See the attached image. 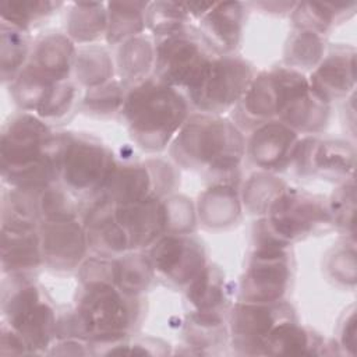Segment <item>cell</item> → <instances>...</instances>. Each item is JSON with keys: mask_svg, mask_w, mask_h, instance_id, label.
Masks as SVG:
<instances>
[{"mask_svg": "<svg viewBox=\"0 0 357 357\" xmlns=\"http://www.w3.org/2000/svg\"><path fill=\"white\" fill-rule=\"evenodd\" d=\"M113 169V158L102 144L86 137L60 135L59 176L68 188L103 191Z\"/></svg>", "mask_w": 357, "mask_h": 357, "instance_id": "cell-6", "label": "cell"}, {"mask_svg": "<svg viewBox=\"0 0 357 357\" xmlns=\"http://www.w3.org/2000/svg\"><path fill=\"white\" fill-rule=\"evenodd\" d=\"M206 40L185 26L169 33L155 50L156 79L188 92L199 82L208 66L213 60Z\"/></svg>", "mask_w": 357, "mask_h": 357, "instance_id": "cell-5", "label": "cell"}, {"mask_svg": "<svg viewBox=\"0 0 357 357\" xmlns=\"http://www.w3.org/2000/svg\"><path fill=\"white\" fill-rule=\"evenodd\" d=\"M123 112L132 138L145 149L159 151L184 124L188 105L176 88L155 78L131 89Z\"/></svg>", "mask_w": 357, "mask_h": 357, "instance_id": "cell-2", "label": "cell"}, {"mask_svg": "<svg viewBox=\"0 0 357 357\" xmlns=\"http://www.w3.org/2000/svg\"><path fill=\"white\" fill-rule=\"evenodd\" d=\"M28 54V40L22 29L7 26L3 22L1 26V66L3 77L6 79L7 73L14 75L18 71L24 59Z\"/></svg>", "mask_w": 357, "mask_h": 357, "instance_id": "cell-23", "label": "cell"}, {"mask_svg": "<svg viewBox=\"0 0 357 357\" xmlns=\"http://www.w3.org/2000/svg\"><path fill=\"white\" fill-rule=\"evenodd\" d=\"M31 66L52 81H64L73 60V45L61 35L43 38L33 54Z\"/></svg>", "mask_w": 357, "mask_h": 357, "instance_id": "cell-19", "label": "cell"}, {"mask_svg": "<svg viewBox=\"0 0 357 357\" xmlns=\"http://www.w3.org/2000/svg\"><path fill=\"white\" fill-rule=\"evenodd\" d=\"M294 40L301 46H291V53L287 56L290 57V61L297 66L314 64L321 54V40L317 32L304 29Z\"/></svg>", "mask_w": 357, "mask_h": 357, "instance_id": "cell-28", "label": "cell"}, {"mask_svg": "<svg viewBox=\"0 0 357 357\" xmlns=\"http://www.w3.org/2000/svg\"><path fill=\"white\" fill-rule=\"evenodd\" d=\"M149 259L160 278L177 286L190 284L206 266L201 244L181 233L160 238Z\"/></svg>", "mask_w": 357, "mask_h": 357, "instance_id": "cell-9", "label": "cell"}, {"mask_svg": "<svg viewBox=\"0 0 357 357\" xmlns=\"http://www.w3.org/2000/svg\"><path fill=\"white\" fill-rule=\"evenodd\" d=\"M151 259L144 258H127L126 261L116 264V283L124 291L135 294L141 289L146 287L152 275Z\"/></svg>", "mask_w": 357, "mask_h": 357, "instance_id": "cell-25", "label": "cell"}, {"mask_svg": "<svg viewBox=\"0 0 357 357\" xmlns=\"http://www.w3.org/2000/svg\"><path fill=\"white\" fill-rule=\"evenodd\" d=\"M284 304L248 303L237 305L233 312L231 331L234 343L245 353H262V346L271 331L280 322L290 319Z\"/></svg>", "mask_w": 357, "mask_h": 357, "instance_id": "cell-11", "label": "cell"}, {"mask_svg": "<svg viewBox=\"0 0 357 357\" xmlns=\"http://www.w3.org/2000/svg\"><path fill=\"white\" fill-rule=\"evenodd\" d=\"M132 297L114 279H88L78 305L75 326L78 335L95 342H116L121 339L135 317Z\"/></svg>", "mask_w": 357, "mask_h": 357, "instance_id": "cell-4", "label": "cell"}, {"mask_svg": "<svg viewBox=\"0 0 357 357\" xmlns=\"http://www.w3.org/2000/svg\"><path fill=\"white\" fill-rule=\"evenodd\" d=\"M134 57L120 50L119 63L121 75L127 81L141 79L142 75H146V71L151 68V63H155L151 43L144 38H134L127 40L123 45Z\"/></svg>", "mask_w": 357, "mask_h": 357, "instance_id": "cell-22", "label": "cell"}, {"mask_svg": "<svg viewBox=\"0 0 357 357\" xmlns=\"http://www.w3.org/2000/svg\"><path fill=\"white\" fill-rule=\"evenodd\" d=\"M289 279V261L283 247L264 245L251 258L241 293L248 303L279 301Z\"/></svg>", "mask_w": 357, "mask_h": 357, "instance_id": "cell-10", "label": "cell"}, {"mask_svg": "<svg viewBox=\"0 0 357 357\" xmlns=\"http://www.w3.org/2000/svg\"><path fill=\"white\" fill-rule=\"evenodd\" d=\"M100 4H77L74 20L70 22L71 32L79 40H89L98 36L106 25V15Z\"/></svg>", "mask_w": 357, "mask_h": 357, "instance_id": "cell-26", "label": "cell"}, {"mask_svg": "<svg viewBox=\"0 0 357 357\" xmlns=\"http://www.w3.org/2000/svg\"><path fill=\"white\" fill-rule=\"evenodd\" d=\"M354 85V53L336 52L312 75V88L325 99L347 93Z\"/></svg>", "mask_w": 357, "mask_h": 357, "instance_id": "cell-18", "label": "cell"}, {"mask_svg": "<svg viewBox=\"0 0 357 357\" xmlns=\"http://www.w3.org/2000/svg\"><path fill=\"white\" fill-rule=\"evenodd\" d=\"M40 248L53 266L70 269L84 254L85 236L71 219L47 220L42 226Z\"/></svg>", "mask_w": 357, "mask_h": 357, "instance_id": "cell-14", "label": "cell"}, {"mask_svg": "<svg viewBox=\"0 0 357 357\" xmlns=\"http://www.w3.org/2000/svg\"><path fill=\"white\" fill-rule=\"evenodd\" d=\"M60 137L31 114L13 121L1 135L3 176L18 188L49 185L59 176Z\"/></svg>", "mask_w": 357, "mask_h": 357, "instance_id": "cell-1", "label": "cell"}, {"mask_svg": "<svg viewBox=\"0 0 357 357\" xmlns=\"http://www.w3.org/2000/svg\"><path fill=\"white\" fill-rule=\"evenodd\" d=\"M75 98V88L66 79L59 81L47 88L36 110L45 119H59L71 110Z\"/></svg>", "mask_w": 357, "mask_h": 357, "instance_id": "cell-24", "label": "cell"}, {"mask_svg": "<svg viewBox=\"0 0 357 357\" xmlns=\"http://www.w3.org/2000/svg\"><path fill=\"white\" fill-rule=\"evenodd\" d=\"M110 22L107 38L110 42H117L121 38L138 33L144 26L142 3H112Z\"/></svg>", "mask_w": 357, "mask_h": 357, "instance_id": "cell-21", "label": "cell"}, {"mask_svg": "<svg viewBox=\"0 0 357 357\" xmlns=\"http://www.w3.org/2000/svg\"><path fill=\"white\" fill-rule=\"evenodd\" d=\"M3 310L8 318L10 328L32 351L46 347L56 333L53 310L42 300L38 289L31 284L20 286L17 291L10 294L4 300Z\"/></svg>", "mask_w": 357, "mask_h": 357, "instance_id": "cell-8", "label": "cell"}, {"mask_svg": "<svg viewBox=\"0 0 357 357\" xmlns=\"http://www.w3.org/2000/svg\"><path fill=\"white\" fill-rule=\"evenodd\" d=\"M241 24L243 10L240 3H213L202 18V38L215 50L229 52L238 42Z\"/></svg>", "mask_w": 357, "mask_h": 357, "instance_id": "cell-16", "label": "cell"}, {"mask_svg": "<svg viewBox=\"0 0 357 357\" xmlns=\"http://www.w3.org/2000/svg\"><path fill=\"white\" fill-rule=\"evenodd\" d=\"M297 135L283 123H266L251 138V159L264 169H279L296 156Z\"/></svg>", "mask_w": 357, "mask_h": 357, "instance_id": "cell-15", "label": "cell"}, {"mask_svg": "<svg viewBox=\"0 0 357 357\" xmlns=\"http://www.w3.org/2000/svg\"><path fill=\"white\" fill-rule=\"evenodd\" d=\"M188 298L201 312H216L225 303L223 278L216 268L205 266L188 284Z\"/></svg>", "mask_w": 357, "mask_h": 357, "instance_id": "cell-20", "label": "cell"}, {"mask_svg": "<svg viewBox=\"0 0 357 357\" xmlns=\"http://www.w3.org/2000/svg\"><path fill=\"white\" fill-rule=\"evenodd\" d=\"M53 3L42 1H3V20L10 21L11 26L24 29L28 24L50 11Z\"/></svg>", "mask_w": 357, "mask_h": 357, "instance_id": "cell-27", "label": "cell"}, {"mask_svg": "<svg viewBox=\"0 0 357 357\" xmlns=\"http://www.w3.org/2000/svg\"><path fill=\"white\" fill-rule=\"evenodd\" d=\"M252 79V70L244 60L215 57L199 82L188 92L190 99L204 112L220 113L241 100Z\"/></svg>", "mask_w": 357, "mask_h": 357, "instance_id": "cell-7", "label": "cell"}, {"mask_svg": "<svg viewBox=\"0 0 357 357\" xmlns=\"http://www.w3.org/2000/svg\"><path fill=\"white\" fill-rule=\"evenodd\" d=\"M3 268L24 272L38 266L42 258L39 237L32 227L3 225Z\"/></svg>", "mask_w": 357, "mask_h": 357, "instance_id": "cell-17", "label": "cell"}, {"mask_svg": "<svg viewBox=\"0 0 357 357\" xmlns=\"http://www.w3.org/2000/svg\"><path fill=\"white\" fill-rule=\"evenodd\" d=\"M271 216L266 219L268 229L278 234V241L298 237L311 226L328 219V213L311 198L296 192H282L269 206Z\"/></svg>", "mask_w": 357, "mask_h": 357, "instance_id": "cell-12", "label": "cell"}, {"mask_svg": "<svg viewBox=\"0 0 357 357\" xmlns=\"http://www.w3.org/2000/svg\"><path fill=\"white\" fill-rule=\"evenodd\" d=\"M174 158L190 167L229 173L243 156V138L229 121L209 116H194L174 144Z\"/></svg>", "mask_w": 357, "mask_h": 357, "instance_id": "cell-3", "label": "cell"}, {"mask_svg": "<svg viewBox=\"0 0 357 357\" xmlns=\"http://www.w3.org/2000/svg\"><path fill=\"white\" fill-rule=\"evenodd\" d=\"M114 216L128 248L146 247L166 227L165 206L158 198L114 204Z\"/></svg>", "mask_w": 357, "mask_h": 357, "instance_id": "cell-13", "label": "cell"}]
</instances>
